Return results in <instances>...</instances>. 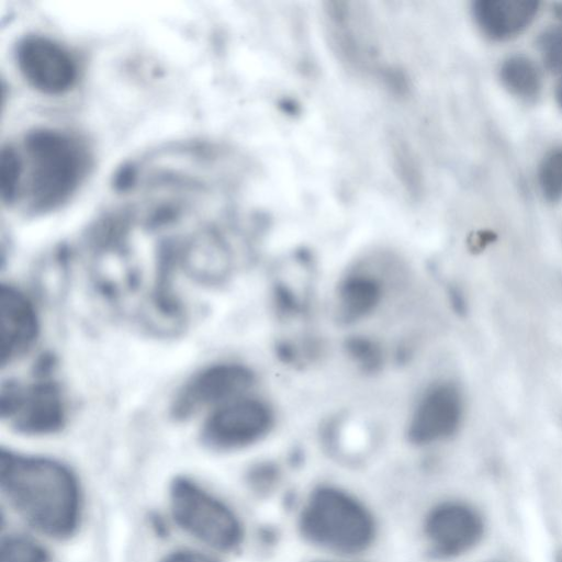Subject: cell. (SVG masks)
<instances>
[{
  "instance_id": "obj_9",
  "label": "cell",
  "mask_w": 562,
  "mask_h": 562,
  "mask_svg": "<svg viewBox=\"0 0 562 562\" xmlns=\"http://www.w3.org/2000/svg\"><path fill=\"white\" fill-rule=\"evenodd\" d=\"M463 414L458 387L445 382L429 387L417 403L411 417L407 437L417 446L428 445L453 435Z\"/></svg>"
},
{
  "instance_id": "obj_13",
  "label": "cell",
  "mask_w": 562,
  "mask_h": 562,
  "mask_svg": "<svg viewBox=\"0 0 562 562\" xmlns=\"http://www.w3.org/2000/svg\"><path fill=\"white\" fill-rule=\"evenodd\" d=\"M382 297L380 282L369 274H350L338 288V313L345 323H352L369 315Z\"/></svg>"
},
{
  "instance_id": "obj_11",
  "label": "cell",
  "mask_w": 562,
  "mask_h": 562,
  "mask_svg": "<svg viewBox=\"0 0 562 562\" xmlns=\"http://www.w3.org/2000/svg\"><path fill=\"white\" fill-rule=\"evenodd\" d=\"M1 364H11L34 346L40 331L32 301L10 284L0 288Z\"/></svg>"
},
{
  "instance_id": "obj_6",
  "label": "cell",
  "mask_w": 562,
  "mask_h": 562,
  "mask_svg": "<svg viewBox=\"0 0 562 562\" xmlns=\"http://www.w3.org/2000/svg\"><path fill=\"white\" fill-rule=\"evenodd\" d=\"M255 374L239 363H216L194 373L177 392L171 415L179 420L190 418L205 408H216L245 396Z\"/></svg>"
},
{
  "instance_id": "obj_10",
  "label": "cell",
  "mask_w": 562,
  "mask_h": 562,
  "mask_svg": "<svg viewBox=\"0 0 562 562\" xmlns=\"http://www.w3.org/2000/svg\"><path fill=\"white\" fill-rule=\"evenodd\" d=\"M425 533L437 557L453 558L477 543L483 533V522L468 505L447 502L429 512Z\"/></svg>"
},
{
  "instance_id": "obj_8",
  "label": "cell",
  "mask_w": 562,
  "mask_h": 562,
  "mask_svg": "<svg viewBox=\"0 0 562 562\" xmlns=\"http://www.w3.org/2000/svg\"><path fill=\"white\" fill-rule=\"evenodd\" d=\"M14 55L23 78L43 93H64L78 80L79 66L75 56L47 36L32 34L22 37Z\"/></svg>"
},
{
  "instance_id": "obj_7",
  "label": "cell",
  "mask_w": 562,
  "mask_h": 562,
  "mask_svg": "<svg viewBox=\"0 0 562 562\" xmlns=\"http://www.w3.org/2000/svg\"><path fill=\"white\" fill-rule=\"evenodd\" d=\"M272 425L273 413L268 404L241 396L212 411L203 424L201 439L212 449H239L263 438Z\"/></svg>"
},
{
  "instance_id": "obj_2",
  "label": "cell",
  "mask_w": 562,
  "mask_h": 562,
  "mask_svg": "<svg viewBox=\"0 0 562 562\" xmlns=\"http://www.w3.org/2000/svg\"><path fill=\"white\" fill-rule=\"evenodd\" d=\"M0 486L11 506L37 531L64 539L77 530L80 487L63 463L1 449Z\"/></svg>"
},
{
  "instance_id": "obj_3",
  "label": "cell",
  "mask_w": 562,
  "mask_h": 562,
  "mask_svg": "<svg viewBox=\"0 0 562 562\" xmlns=\"http://www.w3.org/2000/svg\"><path fill=\"white\" fill-rule=\"evenodd\" d=\"M299 525L306 540L340 554L362 552L375 532L373 518L363 505L330 486L318 487L311 494Z\"/></svg>"
},
{
  "instance_id": "obj_1",
  "label": "cell",
  "mask_w": 562,
  "mask_h": 562,
  "mask_svg": "<svg viewBox=\"0 0 562 562\" xmlns=\"http://www.w3.org/2000/svg\"><path fill=\"white\" fill-rule=\"evenodd\" d=\"M1 195L27 214L53 211L77 192L92 167L88 143L68 130L40 127L3 147Z\"/></svg>"
},
{
  "instance_id": "obj_14",
  "label": "cell",
  "mask_w": 562,
  "mask_h": 562,
  "mask_svg": "<svg viewBox=\"0 0 562 562\" xmlns=\"http://www.w3.org/2000/svg\"><path fill=\"white\" fill-rule=\"evenodd\" d=\"M503 85L515 95L533 99L541 90V75L537 65L527 56L513 55L499 68Z\"/></svg>"
},
{
  "instance_id": "obj_20",
  "label": "cell",
  "mask_w": 562,
  "mask_h": 562,
  "mask_svg": "<svg viewBox=\"0 0 562 562\" xmlns=\"http://www.w3.org/2000/svg\"><path fill=\"white\" fill-rule=\"evenodd\" d=\"M555 97H557L559 104L562 106V78L557 86Z\"/></svg>"
},
{
  "instance_id": "obj_4",
  "label": "cell",
  "mask_w": 562,
  "mask_h": 562,
  "mask_svg": "<svg viewBox=\"0 0 562 562\" xmlns=\"http://www.w3.org/2000/svg\"><path fill=\"white\" fill-rule=\"evenodd\" d=\"M170 508L180 528L213 549L231 551L243 540L234 512L190 479L178 477L171 484Z\"/></svg>"
},
{
  "instance_id": "obj_12",
  "label": "cell",
  "mask_w": 562,
  "mask_h": 562,
  "mask_svg": "<svg viewBox=\"0 0 562 562\" xmlns=\"http://www.w3.org/2000/svg\"><path fill=\"white\" fill-rule=\"evenodd\" d=\"M540 3L531 0H480L473 15L482 32L493 40L519 34L536 18Z\"/></svg>"
},
{
  "instance_id": "obj_15",
  "label": "cell",
  "mask_w": 562,
  "mask_h": 562,
  "mask_svg": "<svg viewBox=\"0 0 562 562\" xmlns=\"http://www.w3.org/2000/svg\"><path fill=\"white\" fill-rule=\"evenodd\" d=\"M538 183L546 200L562 199V147L552 149L542 159L538 170Z\"/></svg>"
},
{
  "instance_id": "obj_5",
  "label": "cell",
  "mask_w": 562,
  "mask_h": 562,
  "mask_svg": "<svg viewBox=\"0 0 562 562\" xmlns=\"http://www.w3.org/2000/svg\"><path fill=\"white\" fill-rule=\"evenodd\" d=\"M0 416L20 432H55L66 419L61 391L56 382L44 375L27 384L3 383L0 392Z\"/></svg>"
},
{
  "instance_id": "obj_17",
  "label": "cell",
  "mask_w": 562,
  "mask_h": 562,
  "mask_svg": "<svg viewBox=\"0 0 562 562\" xmlns=\"http://www.w3.org/2000/svg\"><path fill=\"white\" fill-rule=\"evenodd\" d=\"M346 350L364 372H375L380 369L382 352L371 339L363 336L350 337L346 341Z\"/></svg>"
},
{
  "instance_id": "obj_19",
  "label": "cell",
  "mask_w": 562,
  "mask_h": 562,
  "mask_svg": "<svg viewBox=\"0 0 562 562\" xmlns=\"http://www.w3.org/2000/svg\"><path fill=\"white\" fill-rule=\"evenodd\" d=\"M160 562H218L210 555L198 551L179 550L166 555Z\"/></svg>"
},
{
  "instance_id": "obj_18",
  "label": "cell",
  "mask_w": 562,
  "mask_h": 562,
  "mask_svg": "<svg viewBox=\"0 0 562 562\" xmlns=\"http://www.w3.org/2000/svg\"><path fill=\"white\" fill-rule=\"evenodd\" d=\"M539 48L546 66L557 72H562V29L553 27L543 32L539 37Z\"/></svg>"
},
{
  "instance_id": "obj_16",
  "label": "cell",
  "mask_w": 562,
  "mask_h": 562,
  "mask_svg": "<svg viewBox=\"0 0 562 562\" xmlns=\"http://www.w3.org/2000/svg\"><path fill=\"white\" fill-rule=\"evenodd\" d=\"M0 555V562H49V554L42 546L22 536L3 539Z\"/></svg>"
}]
</instances>
